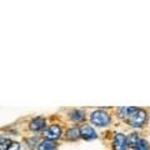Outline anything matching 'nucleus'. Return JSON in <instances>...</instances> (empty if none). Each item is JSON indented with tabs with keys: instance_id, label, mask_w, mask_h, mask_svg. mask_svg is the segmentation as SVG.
Instances as JSON below:
<instances>
[{
	"instance_id": "nucleus-5",
	"label": "nucleus",
	"mask_w": 150,
	"mask_h": 150,
	"mask_svg": "<svg viewBox=\"0 0 150 150\" xmlns=\"http://www.w3.org/2000/svg\"><path fill=\"white\" fill-rule=\"evenodd\" d=\"M79 129H80V137L84 138L85 140H93V139L98 138L96 131L94 130L90 125H83Z\"/></svg>"
},
{
	"instance_id": "nucleus-7",
	"label": "nucleus",
	"mask_w": 150,
	"mask_h": 150,
	"mask_svg": "<svg viewBox=\"0 0 150 150\" xmlns=\"http://www.w3.org/2000/svg\"><path fill=\"white\" fill-rule=\"evenodd\" d=\"M44 126H45V119H43V118H35L34 120L30 121L29 129L31 131H40V130L44 129Z\"/></svg>"
},
{
	"instance_id": "nucleus-9",
	"label": "nucleus",
	"mask_w": 150,
	"mask_h": 150,
	"mask_svg": "<svg viewBox=\"0 0 150 150\" xmlns=\"http://www.w3.org/2000/svg\"><path fill=\"white\" fill-rule=\"evenodd\" d=\"M55 149H56V144L53 140H44L38 146V150H55Z\"/></svg>"
},
{
	"instance_id": "nucleus-8",
	"label": "nucleus",
	"mask_w": 150,
	"mask_h": 150,
	"mask_svg": "<svg viewBox=\"0 0 150 150\" xmlns=\"http://www.w3.org/2000/svg\"><path fill=\"white\" fill-rule=\"evenodd\" d=\"M80 138V129L76 126H73L67 131V139L68 140H78Z\"/></svg>"
},
{
	"instance_id": "nucleus-1",
	"label": "nucleus",
	"mask_w": 150,
	"mask_h": 150,
	"mask_svg": "<svg viewBox=\"0 0 150 150\" xmlns=\"http://www.w3.org/2000/svg\"><path fill=\"white\" fill-rule=\"evenodd\" d=\"M90 121H91V124H94L95 126H100V128H103V126L109 125L110 115L104 110H95V111L91 112Z\"/></svg>"
},
{
	"instance_id": "nucleus-11",
	"label": "nucleus",
	"mask_w": 150,
	"mask_h": 150,
	"mask_svg": "<svg viewBox=\"0 0 150 150\" xmlns=\"http://www.w3.org/2000/svg\"><path fill=\"white\" fill-rule=\"evenodd\" d=\"M140 142V139H139V135L137 133H133V134H130L129 135V138H128V144L131 145V146H135L138 143Z\"/></svg>"
},
{
	"instance_id": "nucleus-12",
	"label": "nucleus",
	"mask_w": 150,
	"mask_h": 150,
	"mask_svg": "<svg viewBox=\"0 0 150 150\" xmlns=\"http://www.w3.org/2000/svg\"><path fill=\"white\" fill-rule=\"evenodd\" d=\"M134 150H150V146H149V144L145 142V140L140 139V142L134 146Z\"/></svg>"
},
{
	"instance_id": "nucleus-3",
	"label": "nucleus",
	"mask_w": 150,
	"mask_h": 150,
	"mask_svg": "<svg viewBox=\"0 0 150 150\" xmlns=\"http://www.w3.org/2000/svg\"><path fill=\"white\" fill-rule=\"evenodd\" d=\"M44 137L46 140H53V142H55V140H58L60 137H62V129H60L59 125H49L48 128H46L44 130Z\"/></svg>"
},
{
	"instance_id": "nucleus-10",
	"label": "nucleus",
	"mask_w": 150,
	"mask_h": 150,
	"mask_svg": "<svg viewBox=\"0 0 150 150\" xmlns=\"http://www.w3.org/2000/svg\"><path fill=\"white\" fill-rule=\"evenodd\" d=\"M69 116L73 121H81L84 119V116H85V114H84V111H81V110H73L69 114Z\"/></svg>"
},
{
	"instance_id": "nucleus-2",
	"label": "nucleus",
	"mask_w": 150,
	"mask_h": 150,
	"mask_svg": "<svg viewBox=\"0 0 150 150\" xmlns=\"http://www.w3.org/2000/svg\"><path fill=\"white\" fill-rule=\"evenodd\" d=\"M146 118H148L146 111L142 110V109H138L128 119V124L130 126H133V128H142V126L145 124V121H146Z\"/></svg>"
},
{
	"instance_id": "nucleus-13",
	"label": "nucleus",
	"mask_w": 150,
	"mask_h": 150,
	"mask_svg": "<svg viewBox=\"0 0 150 150\" xmlns=\"http://www.w3.org/2000/svg\"><path fill=\"white\" fill-rule=\"evenodd\" d=\"M5 150H20V144L16 142H10L5 148Z\"/></svg>"
},
{
	"instance_id": "nucleus-4",
	"label": "nucleus",
	"mask_w": 150,
	"mask_h": 150,
	"mask_svg": "<svg viewBox=\"0 0 150 150\" xmlns=\"http://www.w3.org/2000/svg\"><path fill=\"white\" fill-rule=\"evenodd\" d=\"M128 138L121 133H116L112 140V148L114 150H126L128 148Z\"/></svg>"
},
{
	"instance_id": "nucleus-6",
	"label": "nucleus",
	"mask_w": 150,
	"mask_h": 150,
	"mask_svg": "<svg viewBox=\"0 0 150 150\" xmlns=\"http://www.w3.org/2000/svg\"><path fill=\"white\" fill-rule=\"evenodd\" d=\"M138 109L137 108H134V106H123V108H118V116L121 119H125V118H130L131 115L134 114L135 111H137Z\"/></svg>"
}]
</instances>
